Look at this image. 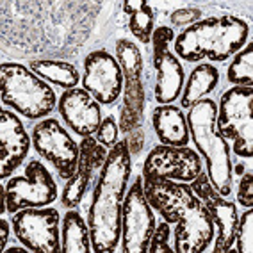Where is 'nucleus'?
<instances>
[{"label":"nucleus","instance_id":"obj_1","mask_svg":"<svg viewBox=\"0 0 253 253\" xmlns=\"http://www.w3.org/2000/svg\"><path fill=\"white\" fill-rule=\"evenodd\" d=\"M143 189L155 212L169 225H176L173 230L175 253L207 252L216 235V226L189 184L161 176H143Z\"/></svg>","mask_w":253,"mask_h":253},{"label":"nucleus","instance_id":"obj_2","mask_svg":"<svg viewBox=\"0 0 253 253\" xmlns=\"http://www.w3.org/2000/svg\"><path fill=\"white\" fill-rule=\"evenodd\" d=\"M132 175V154L126 141H118L96 178L87 212L91 248L95 253H114L122 241V209Z\"/></svg>","mask_w":253,"mask_h":253},{"label":"nucleus","instance_id":"obj_3","mask_svg":"<svg viewBox=\"0 0 253 253\" xmlns=\"http://www.w3.org/2000/svg\"><path fill=\"white\" fill-rule=\"evenodd\" d=\"M250 25L234 14H219L200 20L175 36L173 50L187 63H225L248 43Z\"/></svg>","mask_w":253,"mask_h":253},{"label":"nucleus","instance_id":"obj_4","mask_svg":"<svg viewBox=\"0 0 253 253\" xmlns=\"http://www.w3.org/2000/svg\"><path fill=\"white\" fill-rule=\"evenodd\" d=\"M217 104L212 98L200 100L185 114L189 125L191 141L195 143L198 154L207 163V176L214 189L221 196L228 198L234 185V171H232L230 145L221 136L216 126Z\"/></svg>","mask_w":253,"mask_h":253},{"label":"nucleus","instance_id":"obj_5","mask_svg":"<svg viewBox=\"0 0 253 253\" xmlns=\"http://www.w3.org/2000/svg\"><path fill=\"white\" fill-rule=\"evenodd\" d=\"M2 104L27 120H45L54 113L59 98L46 81L20 63H2L0 66Z\"/></svg>","mask_w":253,"mask_h":253},{"label":"nucleus","instance_id":"obj_6","mask_svg":"<svg viewBox=\"0 0 253 253\" xmlns=\"http://www.w3.org/2000/svg\"><path fill=\"white\" fill-rule=\"evenodd\" d=\"M216 126L241 159L253 155V87L232 86L219 98Z\"/></svg>","mask_w":253,"mask_h":253},{"label":"nucleus","instance_id":"obj_7","mask_svg":"<svg viewBox=\"0 0 253 253\" xmlns=\"http://www.w3.org/2000/svg\"><path fill=\"white\" fill-rule=\"evenodd\" d=\"M155 230V214L145 196L143 176L137 175L126 189L122 209V252L148 253V244Z\"/></svg>","mask_w":253,"mask_h":253},{"label":"nucleus","instance_id":"obj_8","mask_svg":"<svg viewBox=\"0 0 253 253\" xmlns=\"http://www.w3.org/2000/svg\"><path fill=\"white\" fill-rule=\"evenodd\" d=\"M4 185L7 212L11 214L27 207H48L59 198L54 175L38 159L29 161L22 176H11Z\"/></svg>","mask_w":253,"mask_h":253},{"label":"nucleus","instance_id":"obj_9","mask_svg":"<svg viewBox=\"0 0 253 253\" xmlns=\"http://www.w3.org/2000/svg\"><path fill=\"white\" fill-rule=\"evenodd\" d=\"M32 146L38 155L55 168L59 178H72L77 169L81 148L57 118H45L34 125Z\"/></svg>","mask_w":253,"mask_h":253},{"label":"nucleus","instance_id":"obj_10","mask_svg":"<svg viewBox=\"0 0 253 253\" xmlns=\"http://www.w3.org/2000/svg\"><path fill=\"white\" fill-rule=\"evenodd\" d=\"M16 239L32 253L61 252V216L52 207H27L13 214Z\"/></svg>","mask_w":253,"mask_h":253},{"label":"nucleus","instance_id":"obj_11","mask_svg":"<svg viewBox=\"0 0 253 253\" xmlns=\"http://www.w3.org/2000/svg\"><path fill=\"white\" fill-rule=\"evenodd\" d=\"M175 41V32L171 27L161 25L155 27L152 34V63L154 70L157 72V81H155V102L161 105L173 104L175 100L180 98L182 87H184V66L180 59L173 52H169V43Z\"/></svg>","mask_w":253,"mask_h":253},{"label":"nucleus","instance_id":"obj_12","mask_svg":"<svg viewBox=\"0 0 253 253\" xmlns=\"http://www.w3.org/2000/svg\"><path fill=\"white\" fill-rule=\"evenodd\" d=\"M204 171L202 155L189 146H154L146 155L141 175L176 182H193Z\"/></svg>","mask_w":253,"mask_h":253},{"label":"nucleus","instance_id":"obj_13","mask_svg":"<svg viewBox=\"0 0 253 253\" xmlns=\"http://www.w3.org/2000/svg\"><path fill=\"white\" fill-rule=\"evenodd\" d=\"M191 189L202 200L207 212L211 214L214 226L217 230V237L214 241L212 252L214 253H230L235 239V228H237V205L230 200H226L212 187L211 180L205 171H202L195 180L191 182Z\"/></svg>","mask_w":253,"mask_h":253},{"label":"nucleus","instance_id":"obj_14","mask_svg":"<svg viewBox=\"0 0 253 253\" xmlns=\"http://www.w3.org/2000/svg\"><path fill=\"white\" fill-rule=\"evenodd\" d=\"M123 72L107 50H93L84 57L82 87L100 105H113L123 93Z\"/></svg>","mask_w":253,"mask_h":253},{"label":"nucleus","instance_id":"obj_15","mask_svg":"<svg viewBox=\"0 0 253 253\" xmlns=\"http://www.w3.org/2000/svg\"><path fill=\"white\" fill-rule=\"evenodd\" d=\"M79 148H81V154H79L77 169L72 178L66 180L63 193H61V204L66 209H75L77 205H81L82 198L86 196L87 187L93 180V175L98 169H102L109 154L107 148L100 145L93 136L82 137Z\"/></svg>","mask_w":253,"mask_h":253},{"label":"nucleus","instance_id":"obj_16","mask_svg":"<svg viewBox=\"0 0 253 253\" xmlns=\"http://www.w3.org/2000/svg\"><path fill=\"white\" fill-rule=\"evenodd\" d=\"M57 111L66 126L81 137L95 136L102 123V105L84 87L64 89L59 96Z\"/></svg>","mask_w":253,"mask_h":253},{"label":"nucleus","instance_id":"obj_17","mask_svg":"<svg viewBox=\"0 0 253 253\" xmlns=\"http://www.w3.org/2000/svg\"><path fill=\"white\" fill-rule=\"evenodd\" d=\"M32 146V136L16 113L0 111V178L7 180L27 159Z\"/></svg>","mask_w":253,"mask_h":253},{"label":"nucleus","instance_id":"obj_18","mask_svg":"<svg viewBox=\"0 0 253 253\" xmlns=\"http://www.w3.org/2000/svg\"><path fill=\"white\" fill-rule=\"evenodd\" d=\"M152 126L161 145L166 146H187L191 141L187 118L180 107L173 104L159 105L152 114Z\"/></svg>","mask_w":253,"mask_h":253},{"label":"nucleus","instance_id":"obj_19","mask_svg":"<svg viewBox=\"0 0 253 253\" xmlns=\"http://www.w3.org/2000/svg\"><path fill=\"white\" fill-rule=\"evenodd\" d=\"M219 84V70L212 63H198L184 82L180 93V109H191L200 100L211 95Z\"/></svg>","mask_w":253,"mask_h":253},{"label":"nucleus","instance_id":"obj_20","mask_svg":"<svg viewBox=\"0 0 253 253\" xmlns=\"http://www.w3.org/2000/svg\"><path fill=\"white\" fill-rule=\"evenodd\" d=\"M61 252L63 253H91L89 225L75 209H68L61 223Z\"/></svg>","mask_w":253,"mask_h":253},{"label":"nucleus","instance_id":"obj_21","mask_svg":"<svg viewBox=\"0 0 253 253\" xmlns=\"http://www.w3.org/2000/svg\"><path fill=\"white\" fill-rule=\"evenodd\" d=\"M29 70H32L43 81L64 89H73L81 82V73L75 68V64L61 59H32L29 61Z\"/></svg>","mask_w":253,"mask_h":253},{"label":"nucleus","instance_id":"obj_22","mask_svg":"<svg viewBox=\"0 0 253 253\" xmlns=\"http://www.w3.org/2000/svg\"><path fill=\"white\" fill-rule=\"evenodd\" d=\"M123 11L128 14V31L143 45L152 41L155 31V11L146 0H126L123 2Z\"/></svg>","mask_w":253,"mask_h":253},{"label":"nucleus","instance_id":"obj_23","mask_svg":"<svg viewBox=\"0 0 253 253\" xmlns=\"http://www.w3.org/2000/svg\"><path fill=\"white\" fill-rule=\"evenodd\" d=\"M116 61L123 72V79H125L123 86L143 84V55H141L139 46L134 41H116Z\"/></svg>","mask_w":253,"mask_h":253},{"label":"nucleus","instance_id":"obj_24","mask_svg":"<svg viewBox=\"0 0 253 253\" xmlns=\"http://www.w3.org/2000/svg\"><path fill=\"white\" fill-rule=\"evenodd\" d=\"M226 81L232 86L253 87V43L248 41L244 48L234 55L226 68Z\"/></svg>","mask_w":253,"mask_h":253},{"label":"nucleus","instance_id":"obj_25","mask_svg":"<svg viewBox=\"0 0 253 253\" xmlns=\"http://www.w3.org/2000/svg\"><path fill=\"white\" fill-rule=\"evenodd\" d=\"M235 252L237 253H252L253 252V207L246 209L237 219V228H235L234 239Z\"/></svg>","mask_w":253,"mask_h":253},{"label":"nucleus","instance_id":"obj_26","mask_svg":"<svg viewBox=\"0 0 253 253\" xmlns=\"http://www.w3.org/2000/svg\"><path fill=\"white\" fill-rule=\"evenodd\" d=\"M169 239H171V228H169V223L163 219L159 225H155V230L148 244V253H175L173 246L169 244Z\"/></svg>","mask_w":253,"mask_h":253},{"label":"nucleus","instance_id":"obj_27","mask_svg":"<svg viewBox=\"0 0 253 253\" xmlns=\"http://www.w3.org/2000/svg\"><path fill=\"white\" fill-rule=\"evenodd\" d=\"M118 136H120V126H118L114 116L113 114H111V116H105L104 120H102V123H100L98 130H96L95 139L98 141L102 146L111 150L118 143Z\"/></svg>","mask_w":253,"mask_h":253},{"label":"nucleus","instance_id":"obj_28","mask_svg":"<svg viewBox=\"0 0 253 253\" xmlns=\"http://www.w3.org/2000/svg\"><path fill=\"white\" fill-rule=\"evenodd\" d=\"M200 20H202V11L198 7H184V9H176L169 14V22L173 27H182V31Z\"/></svg>","mask_w":253,"mask_h":253},{"label":"nucleus","instance_id":"obj_29","mask_svg":"<svg viewBox=\"0 0 253 253\" xmlns=\"http://www.w3.org/2000/svg\"><path fill=\"white\" fill-rule=\"evenodd\" d=\"M237 204L244 209L253 207V175L246 171L239 176V187H237Z\"/></svg>","mask_w":253,"mask_h":253},{"label":"nucleus","instance_id":"obj_30","mask_svg":"<svg viewBox=\"0 0 253 253\" xmlns=\"http://www.w3.org/2000/svg\"><path fill=\"white\" fill-rule=\"evenodd\" d=\"M143 118H145V114H139L136 113V111H132V109L125 107V105H122V113H120V123H118V126H120V132H123V134H128V132H132L134 128H137V126H143Z\"/></svg>","mask_w":253,"mask_h":253},{"label":"nucleus","instance_id":"obj_31","mask_svg":"<svg viewBox=\"0 0 253 253\" xmlns=\"http://www.w3.org/2000/svg\"><path fill=\"white\" fill-rule=\"evenodd\" d=\"M125 141H126V146H128V152L132 155L139 154L141 150H143V146H145V130H143V126H137L132 132H128L125 136Z\"/></svg>","mask_w":253,"mask_h":253},{"label":"nucleus","instance_id":"obj_32","mask_svg":"<svg viewBox=\"0 0 253 253\" xmlns=\"http://www.w3.org/2000/svg\"><path fill=\"white\" fill-rule=\"evenodd\" d=\"M13 223H9L5 217L0 219V234H2V241H0V246H2V252L7 248V243H9V234L13 230Z\"/></svg>","mask_w":253,"mask_h":253},{"label":"nucleus","instance_id":"obj_33","mask_svg":"<svg viewBox=\"0 0 253 253\" xmlns=\"http://www.w3.org/2000/svg\"><path fill=\"white\" fill-rule=\"evenodd\" d=\"M4 253H32L31 250L27 248V246H13V248H5Z\"/></svg>","mask_w":253,"mask_h":253},{"label":"nucleus","instance_id":"obj_34","mask_svg":"<svg viewBox=\"0 0 253 253\" xmlns=\"http://www.w3.org/2000/svg\"><path fill=\"white\" fill-rule=\"evenodd\" d=\"M232 171H235V173H237V175L241 176L244 171H246V168H244V164H243V163H239L235 168H232Z\"/></svg>","mask_w":253,"mask_h":253}]
</instances>
